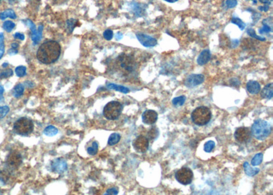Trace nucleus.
I'll use <instances>...</instances> for the list:
<instances>
[{
    "label": "nucleus",
    "mask_w": 273,
    "mask_h": 195,
    "mask_svg": "<svg viewBox=\"0 0 273 195\" xmlns=\"http://www.w3.org/2000/svg\"><path fill=\"white\" fill-rule=\"evenodd\" d=\"M22 158L20 153L17 152H12L7 159V164L12 168H17L21 165Z\"/></svg>",
    "instance_id": "nucleus-15"
},
{
    "label": "nucleus",
    "mask_w": 273,
    "mask_h": 195,
    "mask_svg": "<svg viewBox=\"0 0 273 195\" xmlns=\"http://www.w3.org/2000/svg\"><path fill=\"white\" fill-rule=\"evenodd\" d=\"M10 108L8 106H1L0 107V118H2L6 116L8 113Z\"/></svg>",
    "instance_id": "nucleus-36"
},
{
    "label": "nucleus",
    "mask_w": 273,
    "mask_h": 195,
    "mask_svg": "<svg viewBox=\"0 0 273 195\" xmlns=\"http://www.w3.org/2000/svg\"><path fill=\"white\" fill-rule=\"evenodd\" d=\"M8 63H3V64H2V67L5 68V67H6L7 66H8Z\"/></svg>",
    "instance_id": "nucleus-50"
},
{
    "label": "nucleus",
    "mask_w": 273,
    "mask_h": 195,
    "mask_svg": "<svg viewBox=\"0 0 273 195\" xmlns=\"http://www.w3.org/2000/svg\"><path fill=\"white\" fill-rule=\"evenodd\" d=\"M14 38H15L20 39V40H21V41H23L24 38H25V36L23 34L19 33V32H17V33H16L15 34H14Z\"/></svg>",
    "instance_id": "nucleus-42"
},
{
    "label": "nucleus",
    "mask_w": 273,
    "mask_h": 195,
    "mask_svg": "<svg viewBox=\"0 0 273 195\" xmlns=\"http://www.w3.org/2000/svg\"><path fill=\"white\" fill-rule=\"evenodd\" d=\"M14 26H15V24L10 21H5V22L3 23V28L8 32H10L11 31H12L13 30V28H14Z\"/></svg>",
    "instance_id": "nucleus-32"
},
{
    "label": "nucleus",
    "mask_w": 273,
    "mask_h": 195,
    "mask_svg": "<svg viewBox=\"0 0 273 195\" xmlns=\"http://www.w3.org/2000/svg\"><path fill=\"white\" fill-rule=\"evenodd\" d=\"M12 48L13 49H17V48H19V45H18L17 43H16V42H14L12 44Z\"/></svg>",
    "instance_id": "nucleus-48"
},
{
    "label": "nucleus",
    "mask_w": 273,
    "mask_h": 195,
    "mask_svg": "<svg viewBox=\"0 0 273 195\" xmlns=\"http://www.w3.org/2000/svg\"><path fill=\"white\" fill-rule=\"evenodd\" d=\"M251 131L249 128L241 127L236 129L234 133V138L240 143H246L251 138Z\"/></svg>",
    "instance_id": "nucleus-8"
},
{
    "label": "nucleus",
    "mask_w": 273,
    "mask_h": 195,
    "mask_svg": "<svg viewBox=\"0 0 273 195\" xmlns=\"http://www.w3.org/2000/svg\"><path fill=\"white\" fill-rule=\"evenodd\" d=\"M120 138H121V136H120L119 133H112V134L109 136V138L108 144L110 146L115 145V144L119 142V141L120 140Z\"/></svg>",
    "instance_id": "nucleus-21"
},
{
    "label": "nucleus",
    "mask_w": 273,
    "mask_h": 195,
    "mask_svg": "<svg viewBox=\"0 0 273 195\" xmlns=\"http://www.w3.org/2000/svg\"><path fill=\"white\" fill-rule=\"evenodd\" d=\"M15 73L18 77L22 78L26 73V67L24 66H19L15 68Z\"/></svg>",
    "instance_id": "nucleus-31"
},
{
    "label": "nucleus",
    "mask_w": 273,
    "mask_h": 195,
    "mask_svg": "<svg viewBox=\"0 0 273 195\" xmlns=\"http://www.w3.org/2000/svg\"><path fill=\"white\" fill-rule=\"evenodd\" d=\"M3 33H0V59L2 58V57L4 53V44H3Z\"/></svg>",
    "instance_id": "nucleus-35"
},
{
    "label": "nucleus",
    "mask_w": 273,
    "mask_h": 195,
    "mask_svg": "<svg viewBox=\"0 0 273 195\" xmlns=\"http://www.w3.org/2000/svg\"><path fill=\"white\" fill-rule=\"evenodd\" d=\"M34 123L32 121L26 117H22L14 122V131L19 135L25 136L32 132Z\"/></svg>",
    "instance_id": "nucleus-4"
},
{
    "label": "nucleus",
    "mask_w": 273,
    "mask_h": 195,
    "mask_svg": "<svg viewBox=\"0 0 273 195\" xmlns=\"http://www.w3.org/2000/svg\"><path fill=\"white\" fill-rule=\"evenodd\" d=\"M24 92V86L22 84H19L14 86L13 89V95L14 97H21Z\"/></svg>",
    "instance_id": "nucleus-24"
},
{
    "label": "nucleus",
    "mask_w": 273,
    "mask_h": 195,
    "mask_svg": "<svg viewBox=\"0 0 273 195\" xmlns=\"http://www.w3.org/2000/svg\"><path fill=\"white\" fill-rule=\"evenodd\" d=\"M232 23L237 25V26L239 27V28L241 30H243L246 27L245 23H244L241 19H239V18H238V17H233L232 19Z\"/></svg>",
    "instance_id": "nucleus-29"
},
{
    "label": "nucleus",
    "mask_w": 273,
    "mask_h": 195,
    "mask_svg": "<svg viewBox=\"0 0 273 195\" xmlns=\"http://www.w3.org/2000/svg\"><path fill=\"white\" fill-rule=\"evenodd\" d=\"M107 88L109 89H113L115 90L116 91H118L120 92H122L124 94H127L130 92V90L124 87V86H121V85H118V84H107Z\"/></svg>",
    "instance_id": "nucleus-20"
},
{
    "label": "nucleus",
    "mask_w": 273,
    "mask_h": 195,
    "mask_svg": "<svg viewBox=\"0 0 273 195\" xmlns=\"http://www.w3.org/2000/svg\"><path fill=\"white\" fill-rule=\"evenodd\" d=\"M104 38L107 40V41H110V40L113 38V36H114V33H113V31L111 30H107L104 32Z\"/></svg>",
    "instance_id": "nucleus-38"
},
{
    "label": "nucleus",
    "mask_w": 273,
    "mask_h": 195,
    "mask_svg": "<svg viewBox=\"0 0 273 195\" xmlns=\"http://www.w3.org/2000/svg\"><path fill=\"white\" fill-rule=\"evenodd\" d=\"M243 167L244 169H245V172L246 174L250 177L255 176L260 172V168L251 167L250 164L247 162H245V163H244Z\"/></svg>",
    "instance_id": "nucleus-19"
},
{
    "label": "nucleus",
    "mask_w": 273,
    "mask_h": 195,
    "mask_svg": "<svg viewBox=\"0 0 273 195\" xmlns=\"http://www.w3.org/2000/svg\"><path fill=\"white\" fill-rule=\"evenodd\" d=\"M204 82V75L202 74H192L186 79L184 84L188 88H193L202 84Z\"/></svg>",
    "instance_id": "nucleus-11"
},
{
    "label": "nucleus",
    "mask_w": 273,
    "mask_h": 195,
    "mask_svg": "<svg viewBox=\"0 0 273 195\" xmlns=\"http://www.w3.org/2000/svg\"><path fill=\"white\" fill-rule=\"evenodd\" d=\"M44 134L47 136H56L58 133V129L53 125H49L44 129Z\"/></svg>",
    "instance_id": "nucleus-22"
},
{
    "label": "nucleus",
    "mask_w": 273,
    "mask_h": 195,
    "mask_svg": "<svg viewBox=\"0 0 273 195\" xmlns=\"http://www.w3.org/2000/svg\"><path fill=\"white\" fill-rule=\"evenodd\" d=\"M98 144L97 142H94L92 143V146L87 148V153H88L91 156H94L98 153Z\"/></svg>",
    "instance_id": "nucleus-30"
},
{
    "label": "nucleus",
    "mask_w": 273,
    "mask_h": 195,
    "mask_svg": "<svg viewBox=\"0 0 273 195\" xmlns=\"http://www.w3.org/2000/svg\"><path fill=\"white\" fill-rule=\"evenodd\" d=\"M123 37V34L121 33V32H118L117 34L115 35V38L117 40H120Z\"/></svg>",
    "instance_id": "nucleus-47"
},
{
    "label": "nucleus",
    "mask_w": 273,
    "mask_h": 195,
    "mask_svg": "<svg viewBox=\"0 0 273 195\" xmlns=\"http://www.w3.org/2000/svg\"><path fill=\"white\" fill-rule=\"evenodd\" d=\"M3 92H4V88H3V86H0V102H2V101L3 99Z\"/></svg>",
    "instance_id": "nucleus-43"
},
{
    "label": "nucleus",
    "mask_w": 273,
    "mask_h": 195,
    "mask_svg": "<svg viewBox=\"0 0 273 195\" xmlns=\"http://www.w3.org/2000/svg\"><path fill=\"white\" fill-rule=\"evenodd\" d=\"M52 171L57 173H62L68 168L67 162L63 158H57L52 162Z\"/></svg>",
    "instance_id": "nucleus-13"
},
{
    "label": "nucleus",
    "mask_w": 273,
    "mask_h": 195,
    "mask_svg": "<svg viewBox=\"0 0 273 195\" xmlns=\"http://www.w3.org/2000/svg\"><path fill=\"white\" fill-rule=\"evenodd\" d=\"M18 53L17 50H16V49H11L8 51V53L10 55H14V54H16Z\"/></svg>",
    "instance_id": "nucleus-45"
},
{
    "label": "nucleus",
    "mask_w": 273,
    "mask_h": 195,
    "mask_svg": "<svg viewBox=\"0 0 273 195\" xmlns=\"http://www.w3.org/2000/svg\"><path fill=\"white\" fill-rule=\"evenodd\" d=\"M176 179L177 181L183 185H188L190 184L193 178V172L191 168L188 167H183L178 170L176 172Z\"/></svg>",
    "instance_id": "nucleus-7"
},
{
    "label": "nucleus",
    "mask_w": 273,
    "mask_h": 195,
    "mask_svg": "<svg viewBox=\"0 0 273 195\" xmlns=\"http://www.w3.org/2000/svg\"><path fill=\"white\" fill-rule=\"evenodd\" d=\"M136 37L138 41L141 42V44L145 47V48H152V47H154L157 44V41L149 35L138 32L136 34Z\"/></svg>",
    "instance_id": "nucleus-12"
},
{
    "label": "nucleus",
    "mask_w": 273,
    "mask_h": 195,
    "mask_svg": "<svg viewBox=\"0 0 273 195\" xmlns=\"http://www.w3.org/2000/svg\"><path fill=\"white\" fill-rule=\"evenodd\" d=\"M214 147H215V142L214 141H212V140H210V141L205 143L203 149H204L206 153H210L211 151H212V150L214 149Z\"/></svg>",
    "instance_id": "nucleus-33"
},
{
    "label": "nucleus",
    "mask_w": 273,
    "mask_h": 195,
    "mask_svg": "<svg viewBox=\"0 0 273 195\" xmlns=\"http://www.w3.org/2000/svg\"><path fill=\"white\" fill-rule=\"evenodd\" d=\"M261 96L262 98L271 99L273 96V84L270 83L264 86L261 91Z\"/></svg>",
    "instance_id": "nucleus-18"
},
{
    "label": "nucleus",
    "mask_w": 273,
    "mask_h": 195,
    "mask_svg": "<svg viewBox=\"0 0 273 195\" xmlns=\"http://www.w3.org/2000/svg\"><path fill=\"white\" fill-rule=\"evenodd\" d=\"M12 75H13V71H12V69H10H10H8V70H6L4 71H3L2 73L0 74V78H1V79L7 78H9L10 76H12Z\"/></svg>",
    "instance_id": "nucleus-37"
},
{
    "label": "nucleus",
    "mask_w": 273,
    "mask_h": 195,
    "mask_svg": "<svg viewBox=\"0 0 273 195\" xmlns=\"http://www.w3.org/2000/svg\"><path fill=\"white\" fill-rule=\"evenodd\" d=\"M260 2L263 3H266V4L270 5L272 0H260Z\"/></svg>",
    "instance_id": "nucleus-46"
},
{
    "label": "nucleus",
    "mask_w": 273,
    "mask_h": 195,
    "mask_svg": "<svg viewBox=\"0 0 273 195\" xmlns=\"http://www.w3.org/2000/svg\"><path fill=\"white\" fill-rule=\"evenodd\" d=\"M26 24L27 26L30 27V30H32V39L33 42H34V44H37L40 42V41L41 40L42 38V30H43V26H40L38 27V30H36V27L35 26V24L32 22V21L30 20H26Z\"/></svg>",
    "instance_id": "nucleus-10"
},
{
    "label": "nucleus",
    "mask_w": 273,
    "mask_h": 195,
    "mask_svg": "<svg viewBox=\"0 0 273 195\" xmlns=\"http://www.w3.org/2000/svg\"><path fill=\"white\" fill-rule=\"evenodd\" d=\"M76 21L75 19H69L67 21V30H68V32L69 34H71L73 31L74 28L75 27V24H76Z\"/></svg>",
    "instance_id": "nucleus-34"
},
{
    "label": "nucleus",
    "mask_w": 273,
    "mask_h": 195,
    "mask_svg": "<svg viewBox=\"0 0 273 195\" xmlns=\"http://www.w3.org/2000/svg\"><path fill=\"white\" fill-rule=\"evenodd\" d=\"M211 118H212V112L209 108L206 106H199L195 108L191 114L193 122L199 126L207 124Z\"/></svg>",
    "instance_id": "nucleus-3"
},
{
    "label": "nucleus",
    "mask_w": 273,
    "mask_h": 195,
    "mask_svg": "<svg viewBox=\"0 0 273 195\" xmlns=\"http://www.w3.org/2000/svg\"><path fill=\"white\" fill-rule=\"evenodd\" d=\"M117 64L126 73H129L133 72L135 67V62L134 60L129 56H126L125 54L120 55L117 59Z\"/></svg>",
    "instance_id": "nucleus-6"
},
{
    "label": "nucleus",
    "mask_w": 273,
    "mask_h": 195,
    "mask_svg": "<svg viewBox=\"0 0 273 195\" xmlns=\"http://www.w3.org/2000/svg\"><path fill=\"white\" fill-rule=\"evenodd\" d=\"M263 24H264L263 28L259 30V32H260V34H263V33H264V32H266V33H268V32H270L272 31L271 28L268 25L266 24L264 22H263Z\"/></svg>",
    "instance_id": "nucleus-39"
},
{
    "label": "nucleus",
    "mask_w": 273,
    "mask_h": 195,
    "mask_svg": "<svg viewBox=\"0 0 273 195\" xmlns=\"http://www.w3.org/2000/svg\"><path fill=\"white\" fill-rule=\"evenodd\" d=\"M211 58V54L209 49H204L201 52L197 59V62L199 65H204L209 62Z\"/></svg>",
    "instance_id": "nucleus-16"
},
{
    "label": "nucleus",
    "mask_w": 273,
    "mask_h": 195,
    "mask_svg": "<svg viewBox=\"0 0 273 195\" xmlns=\"http://www.w3.org/2000/svg\"><path fill=\"white\" fill-rule=\"evenodd\" d=\"M262 160H263V154L261 153H257L253 158L252 160H251V165L253 166V167L260 165L262 162Z\"/></svg>",
    "instance_id": "nucleus-26"
},
{
    "label": "nucleus",
    "mask_w": 273,
    "mask_h": 195,
    "mask_svg": "<svg viewBox=\"0 0 273 195\" xmlns=\"http://www.w3.org/2000/svg\"><path fill=\"white\" fill-rule=\"evenodd\" d=\"M118 194V190L116 188H113L108 189L107 190L105 194Z\"/></svg>",
    "instance_id": "nucleus-41"
},
{
    "label": "nucleus",
    "mask_w": 273,
    "mask_h": 195,
    "mask_svg": "<svg viewBox=\"0 0 273 195\" xmlns=\"http://www.w3.org/2000/svg\"><path fill=\"white\" fill-rule=\"evenodd\" d=\"M246 32H247V34H248V35L250 36L251 38H256V39L259 40V41H266V38H265L260 37V36H257L256 34V31H255L253 29H252V28L247 29Z\"/></svg>",
    "instance_id": "nucleus-28"
},
{
    "label": "nucleus",
    "mask_w": 273,
    "mask_h": 195,
    "mask_svg": "<svg viewBox=\"0 0 273 195\" xmlns=\"http://www.w3.org/2000/svg\"><path fill=\"white\" fill-rule=\"evenodd\" d=\"M158 135H159L158 129L155 127L152 128L148 133V139L152 141V140H154L156 138H157Z\"/></svg>",
    "instance_id": "nucleus-25"
},
{
    "label": "nucleus",
    "mask_w": 273,
    "mask_h": 195,
    "mask_svg": "<svg viewBox=\"0 0 273 195\" xmlns=\"http://www.w3.org/2000/svg\"><path fill=\"white\" fill-rule=\"evenodd\" d=\"M61 53L60 45L56 41H47L40 46L37 52L38 60L44 64H51L59 58Z\"/></svg>",
    "instance_id": "nucleus-1"
},
{
    "label": "nucleus",
    "mask_w": 273,
    "mask_h": 195,
    "mask_svg": "<svg viewBox=\"0 0 273 195\" xmlns=\"http://www.w3.org/2000/svg\"><path fill=\"white\" fill-rule=\"evenodd\" d=\"M246 90L252 95L259 93L261 90L260 84L256 81H249L246 84Z\"/></svg>",
    "instance_id": "nucleus-17"
},
{
    "label": "nucleus",
    "mask_w": 273,
    "mask_h": 195,
    "mask_svg": "<svg viewBox=\"0 0 273 195\" xmlns=\"http://www.w3.org/2000/svg\"><path fill=\"white\" fill-rule=\"evenodd\" d=\"M164 1L167 2H169V3H173V2H177L178 0H164Z\"/></svg>",
    "instance_id": "nucleus-49"
},
{
    "label": "nucleus",
    "mask_w": 273,
    "mask_h": 195,
    "mask_svg": "<svg viewBox=\"0 0 273 195\" xmlns=\"http://www.w3.org/2000/svg\"><path fill=\"white\" fill-rule=\"evenodd\" d=\"M251 131L256 139L264 140L271 134L272 128L268 122L259 119L254 122Z\"/></svg>",
    "instance_id": "nucleus-2"
},
{
    "label": "nucleus",
    "mask_w": 273,
    "mask_h": 195,
    "mask_svg": "<svg viewBox=\"0 0 273 195\" xmlns=\"http://www.w3.org/2000/svg\"><path fill=\"white\" fill-rule=\"evenodd\" d=\"M8 17H10L11 19H16L17 18L16 14L14 13V12L12 10H11V9L6 10H5L4 12L0 13V19H1L2 20L5 19L6 18Z\"/></svg>",
    "instance_id": "nucleus-23"
},
{
    "label": "nucleus",
    "mask_w": 273,
    "mask_h": 195,
    "mask_svg": "<svg viewBox=\"0 0 273 195\" xmlns=\"http://www.w3.org/2000/svg\"><path fill=\"white\" fill-rule=\"evenodd\" d=\"M268 9H269V6H268V5H266V6H260V7H259V10H261V11H265V12H267Z\"/></svg>",
    "instance_id": "nucleus-44"
},
{
    "label": "nucleus",
    "mask_w": 273,
    "mask_h": 195,
    "mask_svg": "<svg viewBox=\"0 0 273 195\" xmlns=\"http://www.w3.org/2000/svg\"><path fill=\"white\" fill-rule=\"evenodd\" d=\"M158 119V114L154 110H147L142 114V121L145 124L153 125Z\"/></svg>",
    "instance_id": "nucleus-14"
},
{
    "label": "nucleus",
    "mask_w": 273,
    "mask_h": 195,
    "mask_svg": "<svg viewBox=\"0 0 273 195\" xmlns=\"http://www.w3.org/2000/svg\"><path fill=\"white\" fill-rule=\"evenodd\" d=\"M186 101V97L183 95L178 97H175V98L172 100V103L174 106H181Z\"/></svg>",
    "instance_id": "nucleus-27"
},
{
    "label": "nucleus",
    "mask_w": 273,
    "mask_h": 195,
    "mask_svg": "<svg viewBox=\"0 0 273 195\" xmlns=\"http://www.w3.org/2000/svg\"><path fill=\"white\" fill-rule=\"evenodd\" d=\"M122 109L123 106L121 103L118 102L113 101V102H109L105 106L103 115L108 120H115L120 116Z\"/></svg>",
    "instance_id": "nucleus-5"
},
{
    "label": "nucleus",
    "mask_w": 273,
    "mask_h": 195,
    "mask_svg": "<svg viewBox=\"0 0 273 195\" xmlns=\"http://www.w3.org/2000/svg\"><path fill=\"white\" fill-rule=\"evenodd\" d=\"M237 3H238L237 0H227L226 1V5L229 8H234V7L237 5Z\"/></svg>",
    "instance_id": "nucleus-40"
},
{
    "label": "nucleus",
    "mask_w": 273,
    "mask_h": 195,
    "mask_svg": "<svg viewBox=\"0 0 273 195\" xmlns=\"http://www.w3.org/2000/svg\"><path fill=\"white\" fill-rule=\"evenodd\" d=\"M133 146L137 152L143 153L146 152L149 147V140L144 136H139L134 140Z\"/></svg>",
    "instance_id": "nucleus-9"
}]
</instances>
